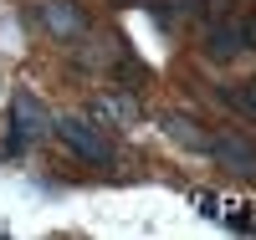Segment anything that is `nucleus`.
Here are the masks:
<instances>
[{"mask_svg": "<svg viewBox=\"0 0 256 240\" xmlns=\"http://www.w3.org/2000/svg\"><path fill=\"white\" fill-rule=\"evenodd\" d=\"M52 133L72 148V154L82 159V164H98V169H108L118 154H113V143L102 138V128L92 123V118H52Z\"/></svg>", "mask_w": 256, "mask_h": 240, "instance_id": "1", "label": "nucleus"}, {"mask_svg": "<svg viewBox=\"0 0 256 240\" xmlns=\"http://www.w3.org/2000/svg\"><path fill=\"white\" fill-rule=\"evenodd\" d=\"M46 133H52V113H46L31 92H16V97H10V138H6V148L20 154L26 143L46 138Z\"/></svg>", "mask_w": 256, "mask_h": 240, "instance_id": "2", "label": "nucleus"}, {"mask_svg": "<svg viewBox=\"0 0 256 240\" xmlns=\"http://www.w3.org/2000/svg\"><path fill=\"white\" fill-rule=\"evenodd\" d=\"M36 20L41 31L56 36V41H82L88 36V10L77 0H36Z\"/></svg>", "mask_w": 256, "mask_h": 240, "instance_id": "3", "label": "nucleus"}, {"mask_svg": "<svg viewBox=\"0 0 256 240\" xmlns=\"http://www.w3.org/2000/svg\"><path fill=\"white\" fill-rule=\"evenodd\" d=\"M205 51L216 56V61H230V56H241L246 51V41H241V15H205Z\"/></svg>", "mask_w": 256, "mask_h": 240, "instance_id": "4", "label": "nucleus"}, {"mask_svg": "<svg viewBox=\"0 0 256 240\" xmlns=\"http://www.w3.org/2000/svg\"><path fill=\"white\" fill-rule=\"evenodd\" d=\"M88 118L98 128H128V123L138 118V102H134V92H102V97H92Z\"/></svg>", "mask_w": 256, "mask_h": 240, "instance_id": "5", "label": "nucleus"}, {"mask_svg": "<svg viewBox=\"0 0 256 240\" xmlns=\"http://www.w3.org/2000/svg\"><path fill=\"white\" fill-rule=\"evenodd\" d=\"M205 154L216 164H226V169H236V174H256V148L246 138H236V133H216L205 143Z\"/></svg>", "mask_w": 256, "mask_h": 240, "instance_id": "6", "label": "nucleus"}, {"mask_svg": "<svg viewBox=\"0 0 256 240\" xmlns=\"http://www.w3.org/2000/svg\"><path fill=\"white\" fill-rule=\"evenodd\" d=\"M159 128H164V133L174 138V143L195 148V154H205V143H210V138L200 133V123H195V118H184V113H164V118H159Z\"/></svg>", "mask_w": 256, "mask_h": 240, "instance_id": "7", "label": "nucleus"}, {"mask_svg": "<svg viewBox=\"0 0 256 240\" xmlns=\"http://www.w3.org/2000/svg\"><path fill=\"white\" fill-rule=\"evenodd\" d=\"M220 102H230L236 113L256 118V77H251V82H236V87H220Z\"/></svg>", "mask_w": 256, "mask_h": 240, "instance_id": "8", "label": "nucleus"}, {"mask_svg": "<svg viewBox=\"0 0 256 240\" xmlns=\"http://www.w3.org/2000/svg\"><path fill=\"white\" fill-rule=\"evenodd\" d=\"M241 41H246V51H256V15H241Z\"/></svg>", "mask_w": 256, "mask_h": 240, "instance_id": "9", "label": "nucleus"}, {"mask_svg": "<svg viewBox=\"0 0 256 240\" xmlns=\"http://www.w3.org/2000/svg\"><path fill=\"white\" fill-rule=\"evenodd\" d=\"M118 5H128V0H118Z\"/></svg>", "mask_w": 256, "mask_h": 240, "instance_id": "10", "label": "nucleus"}]
</instances>
